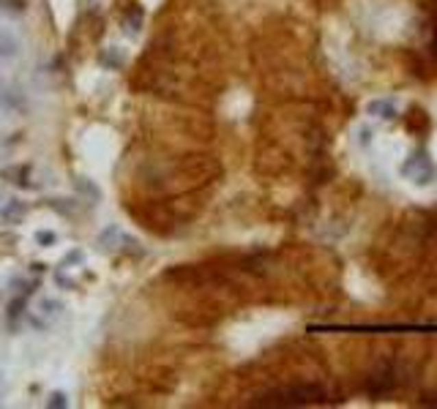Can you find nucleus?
Instances as JSON below:
<instances>
[{
	"mask_svg": "<svg viewBox=\"0 0 437 409\" xmlns=\"http://www.w3.org/2000/svg\"><path fill=\"white\" fill-rule=\"evenodd\" d=\"M402 175L410 178V181H416V183H429V178H435V164L429 161V156H427L424 150H416V153L405 161Z\"/></svg>",
	"mask_w": 437,
	"mask_h": 409,
	"instance_id": "f257e3e1",
	"label": "nucleus"
},
{
	"mask_svg": "<svg viewBox=\"0 0 437 409\" xmlns=\"http://www.w3.org/2000/svg\"><path fill=\"white\" fill-rule=\"evenodd\" d=\"M58 308H60L58 300H41V314H44V317H55Z\"/></svg>",
	"mask_w": 437,
	"mask_h": 409,
	"instance_id": "39448f33",
	"label": "nucleus"
},
{
	"mask_svg": "<svg viewBox=\"0 0 437 409\" xmlns=\"http://www.w3.org/2000/svg\"><path fill=\"white\" fill-rule=\"evenodd\" d=\"M435 47H437V19H435Z\"/></svg>",
	"mask_w": 437,
	"mask_h": 409,
	"instance_id": "6e6552de",
	"label": "nucleus"
},
{
	"mask_svg": "<svg viewBox=\"0 0 437 409\" xmlns=\"http://www.w3.org/2000/svg\"><path fill=\"white\" fill-rule=\"evenodd\" d=\"M82 259V251H74V254H68L66 259H63V265H71V262H79Z\"/></svg>",
	"mask_w": 437,
	"mask_h": 409,
	"instance_id": "0eeeda50",
	"label": "nucleus"
},
{
	"mask_svg": "<svg viewBox=\"0 0 437 409\" xmlns=\"http://www.w3.org/2000/svg\"><path fill=\"white\" fill-rule=\"evenodd\" d=\"M47 407H52V409H63V407H68V401H66V393H52L49 399H47Z\"/></svg>",
	"mask_w": 437,
	"mask_h": 409,
	"instance_id": "20e7f679",
	"label": "nucleus"
},
{
	"mask_svg": "<svg viewBox=\"0 0 437 409\" xmlns=\"http://www.w3.org/2000/svg\"><path fill=\"white\" fill-rule=\"evenodd\" d=\"M19 52H22V44H19V38L11 33V30H0V60H14V57H19Z\"/></svg>",
	"mask_w": 437,
	"mask_h": 409,
	"instance_id": "f03ea898",
	"label": "nucleus"
},
{
	"mask_svg": "<svg viewBox=\"0 0 437 409\" xmlns=\"http://www.w3.org/2000/svg\"><path fill=\"white\" fill-rule=\"evenodd\" d=\"M36 240L41 246H52V243H58V235L55 232H36Z\"/></svg>",
	"mask_w": 437,
	"mask_h": 409,
	"instance_id": "423d86ee",
	"label": "nucleus"
},
{
	"mask_svg": "<svg viewBox=\"0 0 437 409\" xmlns=\"http://www.w3.org/2000/svg\"><path fill=\"white\" fill-rule=\"evenodd\" d=\"M366 112L375 115V118L391 120V118H397V104H394V98H375V101L366 104Z\"/></svg>",
	"mask_w": 437,
	"mask_h": 409,
	"instance_id": "7ed1b4c3",
	"label": "nucleus"
}]
</instances>
